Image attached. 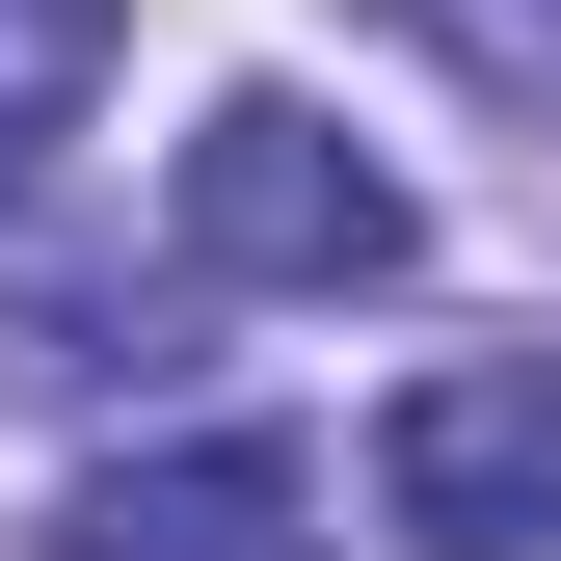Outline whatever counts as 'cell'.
<instances>
[{"label": "cell", "mask_w": 561, "mask_h": 561, "mask_svg": "<svg viewBox=\"0 0 561 561\" xmlns=\"http://www.w3.org/2000/svg\"><path fill=\"white\" fill-rule=\"evenodd\" d=\"M401 241H428L401 161H347L295 81H241L187 134V267H215V295H401Z\"/></svg>", "instance_id": "6da1fadb"}, {"label": "cell", "mask_w": 561, "mask_h": 561, "mask_svg": "<svg viewBox=\"0 0 561 561\" xmlns=\"http://www.w3.org/2000/svg\"><path fill=\"white\" fill-rule=\"evenodd\" d=\"M375 535L401 561H561V347H455L375 401Z\"/></svg>", "instance_id": "7a4b0ae2"}, {"label": "cell", "mask_w": 561, "mask_h": 561, "mask_svg": "<svg viewBox=\"0 0 561 561\" xmlns=\"http://www.w3.org/2000/svg\"><path fill=\"white\" fill-rule=\"evenodd\" d=\"M54 561H321V481L267 455V428H215V455H107L81 508H54Z\"/></svg>", "instance_id": "3957f363"}, {"label": "cell", "mask_w": 561, "mask_h": 561, "mask_svg": "<svg viewBox=\"0 0 561 561\" xmlns=\"http://www.w3.org/2000/svg\"><path fill=\"white\" fill-rule=\"evenodd\" d=\"M107 54H134V0H0V187L81 134V81H107Z\"/></svg>", "instance_id": "277c9868"}, {"label": "cell", "mask_w": 561, "mask_h": 561, "mask_svg": "<svg viewBox=\"0 0 561 561\" xmlns=\"http://www.w3.org/2000/svg\"><path fill=\"white\" fill-rule=\"evenodd\" d=\"M401 27H428V54H481V81H535V107H561V0H401Z\"/></svg>", "instance_id": "5b68a950"}]
</instances>
